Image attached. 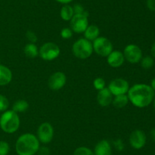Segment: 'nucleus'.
<instances>
[{"instance_id": "f257e3e1", "label": "nucleus", "mask_w": 155, "mask_h": 155, "mask_svg": "<svg viewBox=\"0 0 155 155\" xmlns=\"http://www.w3.org/2000/svg\"><path fill=\"white\" fill-rule=\"evenodd\" d=\"M127 96L132 104L138 108H145L152 103L155 92L146 84H136L129 89Z\"/></svg>"}, {"instance_id": "f03ea898", "label": "nucleus", "mask_w": 155, "mask_h": 155, "mask_svg": "<svg viewBox=\"0 0 155 155\" xmlns=\"http://www.w3.org/2000/svg\"><path fill=\"white\" fill-rule=\"evenodd\" d=\"M40 147L37 137L32 133L21 135L15 143V150L18 155H35Z\"/></svg>"}, {"instance_id": "7ed1b4c3", "label": "nucleus", "mask_w": 155, "mask_h": 155, "mask_svg": "<svg viewBox=\"0 0 155 155\" xmlns=\"http://www.w3.org/2000/svg\"><path fill=\"white\" fill-rule=\"evenodd\" d=\"M21 124L18 114L14 110H6L0 116V128L4 132L13 134L18 130Z\"/></svg>"}, {"instance_id": "20e7f679", "label": "nucleus", "mask_w": 155, "mask_h": 155, "mask_svg": "<svg viewBox=\"0 0 155 155\" xmlns=\"http://www.w3.org/2000/svg\"><path fill=\"white\" fill-rule=\"evenodd\" d=\"M72 52L73 54L78 59H88L93 53L92 43L86 38H80L73 44Z\"/></svg>"}, {"instance_id": "39448f33", "label": "nucleus", "mask_w": 155, "mask_h": 155, "mask_svg": "<svg viewBox=\"0 0 155 155\" xmlns=\"http://www.w3.org/2000/svg\"><path fill=\"white\" fill-rule=\"evenodd\" d=\"M93 51L98 56L107 57L113 51V44L110 40L104 36H98L92 43Z\"/></svg>"}, {"instance_id": "423d86ee", "label": "nucleus", "mask_w": 155, "mask_h": 155, "mask_svg": "<svg viewBox=\"0 0 155 155\" xmlns=\"http://www.w3.org/2000/svg\"><path fill=\"white\" fill-rule=\"evenodd\" d=\"M61 53L58 46L52 42L44 43L39 50V55L43 60L52 61L57 59Z\"/></svg>"}, {"instance_id": "0eeeda50", "label": "nucleus", "mask_w": 155, "mask_h": 155, "mask_svg": "<svg viewBox=\"0 0 155 155\" xmlns=\"http://www.w3.org/2000/svg\"><path fill=\"white\" fill-rule=\"evenodd\" d=\"M124 56L125 60L130 63H138L142 59V51L139 46L136 44H129L124 50Z\"/></svg>"}, {"instance_id": "6e6552de", "label": "nucleus", "mask_w": 155, "mask_h": 155, "mask_svg": "<svg viewBox=\"0 0 155 155\" xmlns=\"http://www.w3.org/2000/svg\"><path fill=\"white\" fill-rule=\"evenodd\" d=\"M37 137L39 142L42 144H48L54 137V129L49 122H43L37 129Z\"/></svg>"}, {"instance_id": "1a4fd4ad", "label": "nucleus", "mask_w": 155, "mask_h": 155, "mask_svg": "<svg viewBox=\"0 0 155 155\" xmlns=\"http://www.w3.org/2000/svg\"><path fill=\"white\" fill-rule=\"evenodd\" d=\"M71 29L77 33H84L89 26L88 16L83 14H75L71 20Z\"/></svg>"}, {"instance_id": "9d476101", "label": "nucleus", "mask_w": 155, "mask_h": 155, "mask_svg": "<svg viewBox=\"0 0 155 155\" xmlns=\"http://www.w3.org/2000/svg\"><path fill=\"white\" fill-rule=\"evenodd\" d=\"M109 91H110L113 96L120 95V94H127L130 89V84L127 80L124 78H115L110 82L108 85Z\"/></svg>"}, {"instance_id": "9b49d317", "label": "nucleus", "mask_w": 155, "mask_h": 155, "mask_svg": "<svg viewBox=\"0 0 155 155\" xmlns=\"http://www.w3.org/2000/svg\"><path fill=\"white\" fill-rule=\"evenodd\" d=\"M130 144L133 148L140 150L145 147L147 141V137L145 132L140 129H136L131 132L129 138Z\"/></svg>"}, {"instance_id": "f8f14e48", "label": "nucleus", "mask_w": 155, "mask_h": 155, "mask_svg": "<svg viewBox=\"0 0 155 155\" xmlns=\"http://www.w3.org/2000/svg\"><path fill=\"white\" fill-rule=\"evenodd\" d=\"M67 78L62 71H56L51 74L48 80V85L52 91H59L65 85Z\"/></svg>"}, {"instance_id": "ddd939ff", "label": "nucleus", "mask_w": 155, "mask_h": 155, "mask_svg": "<svg viewBox=\"0 0 155 155\" xmlns=\"http://www.w3.org/2000/svg\"><path fill=\"white\" fill-rule=\"evenodd\" d=\"M107 58V63L112 68H119L123 65L125 61L124 53L119 50H113Z\"/></svg>"}, {"instance_id": "4468645a", "label": "nucleus", "mask_w": 155, "mask_h": 155, "mask_svg": "<svg viewBox=\"0 0 155 155\" xmlns=\"http://www.w3.org/2000/svg\"><path fill=\"white\" fill-rule=\"evenodd\" d=\"M112 100H113V94L110 93L108 88H104L98 91L97 94V101L100 106L103 107L109 106L110 103H112Z\"/></svg>"}, {"instance_id": "2eb2a0df", "label": "nucleus", "mask_w": 155, "mask_h": 155, "mask_svg": "<svg viewBox=\"0 0 155 155\" xmlns=\"http://www.w3.org/2000/svg\"><path fill=\"white\" fill-rule=\"evenodd\" d=\"M93 152L95 155H111V144L107 140H101L95 146Z\"/></svg>"}, {"instance_id": "dca6fc26", "label": "nucleus", "mask_w": 155, "mask_h": 155, "mask_svg": "<svg viewBox=\"0 0 155 155\" xmlns=\"http://www.w3.org/2000/svg\"><path fill=\"white\" fill-rule=\"evenodd\" d=\"M12 72L8 67L0 65V86L7 85L12 81Z\"/></svg>"}, {"instance_id": "f3484780", "label": "nucleus", "mask_w": 155, "mask_h": 155, "mask_svg": "<svg viewBox=\"0 0 155 155\" xmlns=\"http://www.w3.org/2000/svg\"><path fill=\"white\" fill-rule=\"evenodd\" d=\"M100 34V30L98 28V26L95 25V24H91L87 27L86 30L84 31L85 38L88 40L93 42L95 39L99 36Z\"/></svg>"}, {"instance_id": "a211bd4d", "label": "nucleus", "mask_w": 155, "mask_h": 155, "mask_svg": "<svg viewBox=\"0 0 155 155\" xmlns=\"http://www.w3.org/2000/svg\"><path fill=\"white\" fill-rule=\"evenodd\" d=\"M129 102H130V100H129L127 94H120V95H117L114 96V97H113L112 104L114 105L115 108L122 109L128 104Z\"/></svg>"}, {"instance_id": "6ab92c4d", "label": "nucleus", "mask_w": 155, "mask_h": 155, "mask_svg": "<svg viewBox=\"0 0 155 155\" xmlns=\"http://www.w3.org/2000/svg\"><path fill=\"white\" fill-rule=\"evenodd\" d=\"M61 18L65 21H69L72 19V18L74 15V9L73 6L70 5H64L63 7L61 8L60 12Z\"/></svg>"}, {"instance_id": "aec40b11", "label": "nucleus", "mask_w": 155, "mask_h": 155, "mask_svg": "<svg viewBox=\"0 0 155 155\" xmlns=\"http://www.w3.org/2000/svg\"><path fill=\"white\" fill-rule=\"evenodd\" d=\"M24 52L25 56L30 59H33L39 56V49L36 46V44L32 43H30L25 46Z\"/></svg>"}, {"instance_id": "412c9836", "label": "nucleus", "mask_w": 155, "mask_h": 155, "mask_svg": "<svg viewBox=\"0 0 155 155\" xmlns=\"http://www.w3.org/2000/svg\"><path fill=\"white\" fill-rule=\"evenodd\" d=\"M29 107V103H27V100H18L14 103L13 106H12V110L15 112H25Z\"/></svg>"}, {"instance_id": "4be33fe9", "label": "nucleus", "mask_w": 155, "mask_h": 155, "mask_svg": "<svg viewBox=\"0 0 155 155\" xmlns=\"http://www.w3.org/2000/svg\"><path fill=\"white\" fill-rule=\"evenodd\" d=\"M141 65L143 68L145 69H149V68H152L154 65V57L150 56H145V57H142V59H141Z\"/></svg>"}, {"instance_id": "5701e85b", "label": "nucleus", "mask_w": 155, "mask_h": 155, "mask_svg": "<svg viewBox=\"0 0 155 155\" xmlns=\"http://www.w3.org/2000/svg\"><path fill=\"white\" fill-rule=\"evenodd\" d=\"M73 155H95L94 152L87 147H79L74 150Z\"/></svg>"}, {"instance_id": "b1692460", "label": "nucleus", "mask_w": 155, "mask_h": 155, "mask_svg": "<svg viewBox=\"0 0 155 155\" xmlns=\"http://www.w3.org/2000/svg\"><path fill=\"white\" fill-rule=\"evenodd\" d=\"M105 81L104 80V78L101 77L96 78L93 81V86L98 91L103 89V88H105Z\"/></svg>"}, {"instance_id": "393cba45", "label": "nucleus", "mask_w": 155, "mask_h": 155, "mask_svg": "<svg viewBox=\"0 0 155 155\" xmlns=\"http://www.w3.org/2000/svg\"><path fill=\"white\" fill-rule=\"evenodd\" d=\"M9 106L8 100L4 95L0 94V112H5Z\"/></svg>"}, {"instance_id": "a878e982", "label": "nucleus", "mask_w": 155, "mask_h": 155, "mask_svg": "<svg viewBox=\"0 0 155 155\" xmlns=\"http://www.w3.org/2000/svg\"><path fill=\"white\" fill-rule=\"evenodd\" d=\"M10 150L8 143L5 141H0V155H8Z\"/></svg>"}, {"instance_id": "bb28decb", "label": "nucleus", "mask_w": 155, "mask_h": 155, "mask_svg": "<svg viewBox=\"0 0 155 155\" xmlns=\"http://www.w3.org/2000/svg\"><path fill=\"white\" fill-rule=\"evenodd\" d=\"M73 30L70 27H64L61 30V36L63 39L68 40L72 37Z\"/></svg>"}, {"instance_id": "cd10ccee", "label": "nucleus", "mask_w": 155, "mask_h": 155, "mask_svg": "<svg viewBox=\"0 0 155 155\" xmlns=\"http://www.w3.org/2000/svg\"><path fill=\"white\" fill-rule=\"evenodd\" d=\"M73 9H74V15L75 14H83V15H86L87 16H89V13L85 10L84 8L80 4L74 5V6H73Z\"/></svg>"}, {"instance_id": "c85d7f7f", "label": "nucleus", "mask_w": 155, "mask_h": 155, "mask_svg": "<svg viewBox=\"0 0 155 155\" xmlns=\"http://www.w3.org/2000/svg\"><path fill=\"white\" fill-rule=\"evenodd\" d=\"M26 36H27V39L32 43H35L37 41V36L34 32L31 31V30H27L26 33Z\"/></svg>"}, {"instance_id": "c756f323", "label": "nucleus", "mask_w": 155, "mask_h": 155, "mask_svg": "<svg viewBox=\"0 0 155 155\" xmlns=\"http://www.w3.org/2000/svg\"><path fill=\"white\" fill-rule=\"evenodd\" d=\"M114 146L115 149L117 150H118V151H122L124 149V142H123L122 139H120V138H118V139L115 140L114 141Z\"/></svg>"}, {"instance_id": "7c9ffc66", "label": "nucleus", "mask_w": 155, "mask_h": 155, "mask_svg": "<svg viewBox=\"0 0 155 155\" xmlns=\"http://www.w3.org/2000/svg\"><path fill=\"white\" fill-rule=\"evenodd\" d=\"M37 153L39 155H49L50 150L48 147H45V146H42V147H39Z\"/></svg>"}, {"instance_id": "2f4dec72", "label": "nucleus", "mask_w": 155, "mask_h": 155, "mask_svg": "<svg viewBox=\"0 0 155 155\" xmlns=\"http://www.w3.org/2000/svg\"><path fill=\"white\" fill-rule=\"evenodd\" d=\"M147 8L151 12H155V0H147Z\"/></svg>"}, {"instance_id": "473e14b6", "label": "nucleus", "mask_w": 155, "mask_h": 155, "mask_svg": "<svg viewBox=\"0 0 155 155\" xmlns=\"http://www.w3.org/2000/svg\"><path fill=\"white\" fill-rule=\"evenodd\" d=\"M150 136H151V140L155 142V129H151V132H150Z\"/></svg>"}, {"instance_id": "72a5a7b5", "label": "nucleus", "mask_w": 155, "mask_h": 155, "mask_svg": "<svg viewBox=\"0 0 155 155\" xmlns=\"http://www.w3.org/2000/svg\"><path fill=\"white\" fill-rule=\"evenodd\" d=\"M54 1L58 2H59V3H61V4L68 5V4H69L70 2H71L73 0H54Z\"/></svg>"}, {"instance_id": "f704fd0d", "label": "nucleus", "mask_w": 155, "mask_h": 155, "mask_svg": "<svg viewBox=\"0 0 155 155\" xmlns=\"http://www.w3.org/2000/svg\"><path fill=\"white\" fill-rule=\"evenodd\" d=\"M151 56H152V57L155 58V41L153 43L152 46H151Z\"/></svg>"}, {"instance_id": "c9c22d12", "label": "nucleus", "mask_w": 155, "mask_h": 155, "mask_svg": "<svg viewBox=\"0 0 155 155\" xmlns=\"http://www.w3.org/2000/svg\"><path fill=\"white\" fill-rule=\"evenodd\" d=\"M150 86H151V88H152L153 91H154L155 92V78H153L152 80H151V84H150Z\"/></svg>"}, {"instance_id": "e433bc0d", "label": "nucleus", "mask_w": 155, "mask_h": 155, "mask_svg": "<svg viewBox=\"0 0 155 155\" xmlns=\"http://www.w3.org/2000/svg\"><path fill=\"white\" fill-rule=\"evenodd\" d=\"M153 106H154V109H155V96H154V100H153Z\"/></svg>"}]
</instances>
